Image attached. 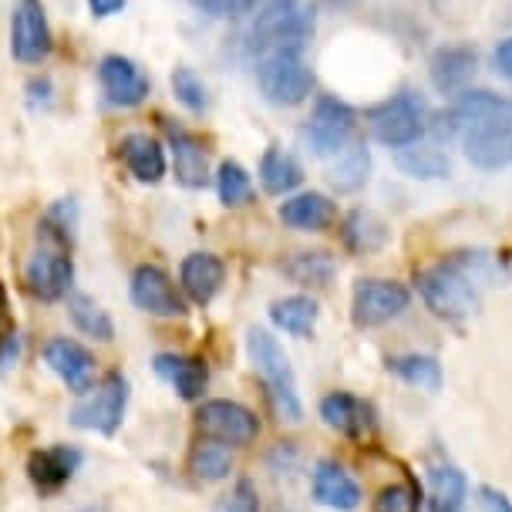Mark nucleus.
<instances>
[{
    "label": "nucleus",
    "mask_w": 512,
    "mask_h": 512,
    "mask_svg": "<svg viewBox=\"0 0 512 512\" xmlns=\"http://www.w3.org/2000/svg\"><path fill=\"white\" fill-rule=\"evenodd\" d=\"M155 374H159L162 381H169L172 388L179 391L182 401H199L209 384V368L203 358H192V354H155L152 361Z\"/></svg>",
    "instance_id": "obj_23"
},
{
    "label": "nucleus",
    "mask_w": 512,
    "mask_h": 512,
    "mask_svg": "<svg viewBox=\"0 0 512 512\" xmlns=\"http://www.w3.org/2000/svg\"><path fill=\"white\" fill-rule=\"evenodd\" d=\"M479 122H512V98L496 95L489 88H465L452 98V105L438 115V135H462L469 125Z\"/></svg>",
    "instance_id": "obj_10"
},
{
    "label": "nucleus",
    "mask_w": 512,
    "mask_h": 512,
    "mask_svg": "<svg viewBox=\"0 0 512 512\" xmlns=\"http://www.w3.org/2000/svg\"><path fill=\"white\" fill-rule=\"evenodd\" d=\"M320 418L324 425L337 435L347 438H364L374 432V408L364 398L351 395V391H331L327 398H320Z\"/></svg>",
    "instance_id": "obj_19"
},
{
    "label": "nucleus",
    "mask_w": 512,
    "mask_h": 512,
    "mask_svg": "<svg viewBox=\"0 0 512 512\" xmlns=\"http://www.w3.org/2000/svg\"><path fill=\"white\" fill-rule=\"evenodd\" d=\"M492 68H496V75L512 81V34L496 44V51H492Z\"/></svg>",
    "instance_id": "obj_41"
},
{
    "label": "nucleus",
    "mask_w": 512,
    "mask_h": 512,
    "mask_svg": "<svg viewBox=\"0 0 512 512\" xmlns=\"http://www.w3.org/2000/svg\"><path fill=\"white\" fill-rule=\"evenodd\" d=\"M199 14L209 17H246L253 7V0H189Z\"/></svg>",
    "instance_id": "obj_40"
},
{
    "label": "nucleus",
    "mask_w": 512,
    "mask_h": 512,
    "mask_svg": "<svg viewBox=\"0 0 512 512\" xmlns=\"http://www.w3.org/2000/svg\"><path fill=\"white\" fill-rule=\"evenodd\" d=\"M260 182L270 196H290V192L300 189V182H304V166H300L290 152L270 145L260 159Z\"/></svg>",
    "instance_id": "obj_29"
},
{
    "label": "nucleus",
    "mask_w": 512,
    "mask_h": 512,
    "mask_svg": "<svg viewBox=\"0 0 512 512\" xmlns=\"http://www.w3.org/2000/svg\"><path fill=\"white\" fill-rule=\"evenodd\" d=\"M85 455L78 452L75 445H48L31 452L27 459V475H31L34 489L44 492V496H54L75 479V472L81 469Z\"/></svg>",
    "instance_id": "obj_17"
},
{
    "label": "nucleus",
    "mask_w": 512,
    "mask_h": 512,
    "mask_svg": "<svg viewBox=\"0 0 512 512\" xmlns=\"http://www.w3.org/2000/svg\"><path fill=\"white\" fill-rule=\"evenodd\" d=\"M44 364L64 381V388L85 395L95 384V354L85 344L71 341V337H51L44 344Z\"/></svg>",
    "instance_id": "obj_16"
},
{
    "label": "nucleus",
    "mask_w": 512,
    "mask_h": 512,
    "mask_svg": "<svg viewBox=\"0 0 512 512\" xmlns=\"http://www.w3.org/2000/svg\"><path fill=\"white\" fill-rule=\"evenodd\" d=\"M118 152H122L125 169L139 182H145V186L162 182V176H166V169H169L166 149H162V142L152 139L149 132H128L122 145H118Z\"/></svg>",
    "instance_id": "obj_24"
},
{
    "label": "nucleus",
    "mask_w": 512,
    "mask_h": 512,
    "mask_svg": "<svg viewBox=\"0 0 512 512\" xmlns=\"http://www.w3.org/2000/svg\"><path fill=\"white\" fill-rule=\"evenodd\" d=\"M17 354H21V337H17V334H4V337H0V368L14 364Z\"/></svg>",
    "instance_id": "obj_43"
},
{
    "label": "nucleus",
    "mask_w": 512,
    "mask_h": 512,
    "mask_svg": "<svg viewBox=\"0 0 512 512\" xmlns=\"http://www.w3.org/2000/svg\"><path fill=\"white\" fill-rule=\"evenodd\" d=\"M98 81H102L105 98L118 108L142 105L152 91L149 75L132 58H122V54H105L102 64H98Z\"/></svg>",
    "instance_id": "obj_15"
},
{
    "label": "nucleus",
    "mask_w": 512,
    "mask_h": 512,
    "mask_svg": "<svg viewBox=\"0 0 512 512\" xmlns=\"http://www.w3.org/2000/svg\"><path fill=\"white\" fill-rule=\"evenodd\" d=\"M283 273L294 283H300V287H327L337 273V263H334V256L324 250H304L283 263Z\"/></svg>",
    "instance_id": "obj_32"
},
{
    "label": "nucleus",
    "mask_w": 512,
    "mask_h": 512,
    "mask_svg": "<svg viewBox=\"0 0 512 512\" xmlns=\"http://www.w3.org/2000/svg\"><path fill=\"white\" fill-rule=\"evenodd\" d=\"M68 317L75 320V327L85 337H95V341L105 344L115 337V324L108 310H102V304H95L88 294H68Z\"/></svg>",
    "instance_id": "obj_34"
},
{
    "label": "nucleus",
    "mask_w": 512,
    "mask_h": 512,
    "mask_svg": "<svg viewBox=\"0 0 512 512\" xmlns=\"http://www.w3.org/2000/svg\"><path fill=\"white\" fill-rule=\"evenodd\" d=\"M11 54L21 64H41L51 54V24L41 0H17L14 4Z\"/></svg>",
    "instance_id": "obj_13"
},
{
    "label": "nucleus",
    "mask_w": 512,
    "mask_h": 512,
    "mask_svg": "<svg viewBox=\"0 0 512 512\" xmlns=\"http://www.w3.org/2000/svg\"><path fill=\"white\" fill-rule=\"evenodd\" d=\"M344 243L347 250L354 253H378L384 243H388V223L371 213V209H354V213H347L344 219Z\"/></svg>",
    "instance_id": "obj_30"
},
{
    "label": "nucleus",
    "mask_w": 512,
    "mask_h": 512,
    "mask_svg": "<svg viewBox=\"0 0 512 512\" xmlns=\"http://www.w3.org/2000/svg\"><path fill=\"white\" fill-rule=\"evenodd\" d=\"M465 159L475 169L499 172L512 166V122H479L459 135Z\"/></svg>",
    "instance_id": "obj_14"
},
{
    "label": "nucleus",
    "mask_w": 512,
    "mask_h": 512,
    "mask_svg": "<svg viewBox=\"0 0 512 512\" xmlns=\"http://www.w3.org/2000/svg\"><path fill=\"white\" fill-rule=\"evenodd\" d=\"M128 294H132V304L142 310V314L152 317H186V294L182 287L172 283V277L155 263H142V267L132 270V280H128Z\"/></svg>",
    "instance_id": "obj_12"
},
{
    "label": "nucleus",
    "mask_w": 512,
    "mask_h": 512,
    "mask_svg": "<svg viewBox=\"0 0 512 512\" xmlns=\"http://www.w3.org/2000/svg\"><path fill=\"white\" fill-rule=\"evenodd\" d=\"M479 502L486 512H512V499L506 492H499L496 486H482L479 489Z\"/></svg>",
    "instance_id": "obj_42"
},
{
    "label": "nucleus",
    "mask_w": 512,
    "mask_h": 512,
    "mask_svg": "<svg viewBox=\"0 0 512 512\" xmlns=\"http://www.w3.org/2000/svg\"><path fill=\"white\" fill-rule=\"evenodd\" d=\"M317 317H320V307L317 300H310L304 294H294V297H283V300H273L270 304V320L273 327L290 337H310L317 327Z\"/></svg>",
    "instance_id": "obj_28"
},
{
    "label": "nucleus",
    "mask_w": 512,
    "mask_h": 512,
    "mask_svg": "<svg viewBox=\"0 0 512 512\" xmlns=\"http://www.w3.org/2000/svg\"><path fill=\"white\" fill-rule=\"evenodd\" d=\"M71 280H75V263L68 256V246L51 240V236H41L38 250L31 253L24 267L27 290L44 304H54V300H64L71 294Z\"/></svg>",
    "instance_id": "obj_8"
},
{
    "label": "nucleus",
    "mask_w": 512,
    "mask_h": 512,
    "mask_svg": "<svg viewBox=\"0 0 512 512\" xmlns=\"http://www.w3.org/2000/svg\"><path fill=\"white\" fill-rule=\"evenodd\" d=\"M368 172H371V155H368V145L364 142H351L344 152H337L331 159V169H327V182H331L334 192H358L364 182H368Z\"/></svg>",
    "instance_id": "obj_27"
},
{
    "label": "nucleus",
    "mask_w": 512,
    "mask_h": 512,
    "mask_svg": "<svg viewBox=\"0 0 512 512\" xmlns=\"http://www.w3.org/2000/svg\"><path fill=\"white\" fill-rule=\"evenodd\" d=\"M411 304V290L398 280H378V277H364L354 283V297H351V317L354 327L371 331L381 327L388 320L401 317Z\"/></svg>",
    "instance_id": "obj_9"
},
{
    "label": "nucleus",
    "mask_w": 512,
    "mask_h": 512,
    "mask_svg": "<svg viewBox=\"0 0 512 512\" xmlns=\"http://www.w3.org/2000/svg\"><path fill=\"white\" fill-rule=\"evenodd\" d=\"M128 408V378L122 371H108L102 381L75 401L71 408V425L81 432H98V435H115L125 422Z\"/></svg>",
    "instance_id": "obj_6"
},
{
    "label": "nucleus",
    "mask_w": 512,
    "mask_h": 512,
    "mask_svg": "<svg viewBox=\"0 0 512 512\" xmlns=\"http://www.w3.org/2000/svg\"><path fill=\"white\" fill-rule=\"evenodd\" d=\"M246 354H250L256 374L267 384L277 415L283 422H300V418H304V401L297 395L294 368H290V358L277 337L270 331H263V327H250V331H246Z\"/></svg>",
    "instance_id": "obj_3"
},
{
    "label": "nucleus",
    "mask_w": 512,
    "mask_h": 512,
    "mask_svg": "<svg viewBox=\"0 0 512 512\" xmlns=\"http://www.w3.org/2000/svg\"><path fill=\"white\" fill-rule=\"evenodd\" d=\"M196 428L213 442L223 445H250L260 435V418L240 401L230 398H213L203 401V408L196 411Z\"/></svg>",
    "instance_id": "obj_11"
},
{
    "label": "nucleus",
    "mask_w": 512,
    "mask_h": 512,
    "mask_svg": "<svg viewBox=\"0 0 512 512\" xmlns=\"http://www.w3.org/2000/svg\"><path fill=\"white\" fill-rule=\"evenodd\" d=\"M398 169L411 179H445L452 172V162L448 155L438 149V145L428 142H415L408 149H398Z\"/></svg>",
    "instance_id": "obj_31"
},
{
    "label": "nucleus",
    "mask_w": 512,
    "mask_h": 512,
    "mask_svg": "<svg viewBox=\"0 0 512 512\" xmlns=\"http://www.w3.org/2000/svg\"><path fill=\"white\" fill-rule=\"evenodd\" d=\"M368 125L381 145L408 149V145L422 142V135L428 132V108L422 95H415V91H398V95L368 108Z\"/></svg>",
    "instance_id": "obj_5"
},
{
    "label": "nucleus",
    "mask_w": 512,
    "mask_h": 512,
    "mask_svg": "<svg viewBox=\"0 0 512 512\" xmlns=\"http://www.w3.org/2000/svg\"><path fill=\"white\" fill-rule=\"evenodd\" d=\"M496 277L489 253H455L418 273V294L442 320H465L482 307V287Z\"/></svg>",
    "instance_id": "obj_1"
},
{
    "label": "nucleus",
    "mask_w": 512,
    "mask_h": 512,
    "mask_svg": "<svg viewBox=\"0 0 512 512\" xmlns=\"http://www.w3.org/2000/svg\"><path fill=\"white\" fill-rule=\"evenodd\" d=\"M233 465H236V462H233L230 445L213 442V438L199 442V445L189 452V472L196 475L199 482H223V479H230Z\"/></svg>",
    "instance_id": "obj_33"
},
{
    "label": "nucleus",
    "mask_w": 512,
    "mask_h": 512,
    "mask_svg": "<svg viewBox=\"0 0 512 512\" xmlns=\"http://www.w3.org/2000/svg\"><path fill=\"white\" fill-rule=\"evenodd\" d=\"M256 85L270 105L297 108L314 91V71L304 61V51H273L256 61Z\"/></svg>",
    "instance_id": "obj_4"
},
{
    "label": "nucleus",
    "mask_w": 512,
    "mask_h": 512,
    "mask_svg": "<svg viewBox=\"0 0 512 512\" xmlns=\"http://www.w3.org/2000/svg\"><path fill=\"white\" fill-rule=\"evenodd\" d=\"M169 132V149H172V169H176V182L186 189H203L209 182V155L199 135H192L189 128L166 122Z\"/></svg>",
    "instance_id": "obj_21"
},
{
    "label": "nucleus",
    "mask_w": 512,
    "mask_h": 512,
    "mask_svg": "<svg viewBox=\"0 0 512 512\" xmlns=\"http://www.w3.org/2000/svg\"><path fill=\"white\" fill-rule=\"evenodd\" d=\"M422 509V492L411 482H391L374 496V512H418Z\"/></svg>",
    "instance_id": "obj_38"
},
{
    "label": "nucleus",
    "mask_w": 512,
    "mask_h": 512,
    "mask_svg": "<svg viewBox=\"0 0 512 512\" xmlns=\"http://www.w3.org/2000/svg\"><path fill=\"white\" fill-rule=\"evenodd\" d=\"M469 506V479L455 465H435L428 472V512H462Z\"/></svg>",
    "instance_id": "obj_26"
},
{
    "label": "nucleus",
    "mask_w": 512,
    "mask_h": 512,
    "mask_svg": "<svg viewBox=\"0 0 512 512\" xmlns=\"http://www.w3.org/2000/svg\"><path fill=\"white\" fill-rule=\"evenodd\" d=\"M7 320V297H4V287H0V324Z\"/></svg>",
    "instance_id": "obj_45"
},
{
    "label": "nucleus",
    "mask_w": 512,
    "mask_h": 512,
    "mask_svg": "<svg viewBox=\"0 0 512 512\" xmlns=\"http://www.w3.org/2000/svg\"><path fill=\"white\" fill-rule=\"evenodd\" d=\"M337 206L331 203V196L324 192H297V196L283 199L280 203V219L294 230L304 233H320L334 223Z\"/></svg>",
    "instance_id": "obj_25"
},
{
    "label": "nucleus",
    "mask_w": 512,
    "mask_h": 512,
    "mask_svg": "<svg viewBox=\"0 0 512 512\" xmlns=\"http://www.w3.org/2000/svg\"><path fill=\"white\" fill-rule=\"evenodd\" d=\"M354 128H358V112L334 95H324L314 102L304 125V142L317 159H334L354 142Z\"/></svg>",
    "instance_id": "obj_7"
},
{
    "label": "nucleus",
    "mask_w": 512,
    "mask_h": 512,
    "mask_svg": "<svg viewBox=\"0 0 512 512\" xmlns=\"http://www.w3.org/2000/svg\"><path fill=\"white\" fill-rule=\"evenodd\" d=\"M85 512H102V509H85Z\"/></svg>",
    "instance_id": "obj_46"
},
{
    "label": "nucleus",
    "mask_w": 512,
    "mask_h": 512,
    "mask_svg": "<svg viewBox=\"0 0 512 512\" xmlns=\"http://www.w3.org/2000/svg\"><path fill=\"white\" fill-rule=\"evenodd\" d=\"M226 283V263L219 260L216 253H206V250H196L182 260L179 267V287L192 304L206 307L213 304L216 294L223 290Z\"/></svg>",
    "instance_id": "obj_20"
},
{
    "label": "nucleus",
    "mask_w": 512,
    "mask_h": 512,
    "mask_svg": "<svg viewBox=\"0 0 512 512\" xmlns=\"http://www.w3.org/2000/svg\"><path fill=\"white\" fill-rule=\"evenodd\" d=\"M479 68V54H475L472 44H445L432 54V85L442 91V95H459L469 85V78Z\"/></svg>",
    "instance_id": "obj_22"
},
{
    "label": "nucleus",
    "mask_w": 512,
    "mask_h": 512,
    "mask_svg": "<svg viewBox=\"0 0 512 512\" xmlns=\"http://www.w3.org/2000/svg\"><path fill=\"white\" fill-rule=\"evenodd\" d=\"M388 371L398 374L401 381L415 384V388H442V364L432 354H395V358H388Z\"/></svg>",
    "instance_id": "obj_35"
},
{
    "label": "nucleus",
    "mask_w": 512,
    "mask_h": 512,
    "mask_svg": "<svg viewBox=\"0 0 512 512\" xmlns=\"http://www.w3.org/2000/svg\"><path fill=\"white\" fill-rule=\"evenodd\" d=\"M213 512H260V492L250 479H236L230 492L216 499Z\"/></svg>",
    "instance_id": "obj_39"
},
{
    "label": "nucleus",
    "mask_w": 512,
    "mask_h": 512,
    "mask_svg": "<svg viewBox=\"0 0 512 512\" xmlns=\"http://www.w3.org/2000/svg\"><path fill=\"white\" fill-rule=\"evenodd\" d=\"M125 7V0H88V11L98 17V21H105V17H115L118 11Z\"/></svg>",
    "instance_id": "obj_44"
},
{
    "label": "nucleus",
    "mask_w": 512,
    "mask_h": 512,
    "mask_svg": "<svg viewBox=\"0 0 512 512\" xmlns=\"http://www.w3.org/2000/svg\"><path fill=\"white\" fill-rule=\"evenodd\" d=\"M246 17V51L256 54V61L273 51H304L314 34V11H307L300 0H253Z\"/></svg>",
    "instance_id": "obj_2"
},
{
    "label": "nucleus",
    "mask_w": 512,
    "mask_h": 512,
    "mask_svg": "<svg viewBox=\"0 0 512 512\" xmlns=\"http://www.w3.org/2000/svg\"><path fill=\"white\" fill-rule=\"evenodd\" d=\"M216 192H219V203L223 206H246L253 199V179H250V172H246L240 162H233V159H226L223 166H219L216 172Z\"/></svg>",
    "instance_id": "obj_36"
},
{
    "label": "nucleus",
    "mask_w": 512,
    "mask_h": 512,
    "mask_svg": "<svg viewBox=\"0 0 512 512\" xmlns=\"http://www.w3.org/2000/svg\"><path fill=\"white\" fill-rule=\"evenodd\" d=\"M310 492L324 509L334 512H354L361 506V486L351 472L344 469L341 462L334 459H320L314 465V475H310Z\"/></svg>",
    "instance_id": "obj_18"
},
{
    "label": "nucleus",
    "mask_w": 512,
    "mask_h": 512,
    "mask_svg": "<svg viewBox=\"0 0 512 512\" xmlns=\"http://www.w3.org/2000/svg\"><path fill=\"white\" fill-rule=\"evenodd\" d=\"M172 95H176V102L179 105H186L189 112H206V105H209V95H206V85H203V78L196 75L192 68H186V64H179L176 71H172Z\"/></svg>",
    "instance_id": "obj_37"
}]
</instances>
